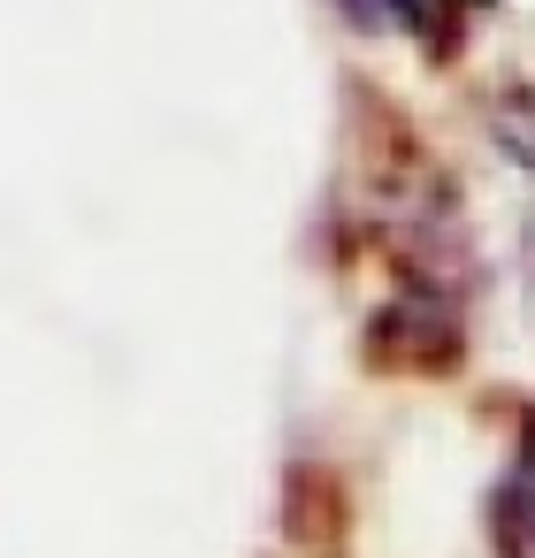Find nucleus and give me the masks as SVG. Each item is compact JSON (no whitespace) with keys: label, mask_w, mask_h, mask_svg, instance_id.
I'll return each mask as SVG.
<instances>
[{"label":"nucleus","mask_w":535,"mask_h":558,"mask_svg":"<svg viewBox=\"0 0 535 558\" xmlns=\"http://www.w3.org/2000/svg\"><path fill=\"white\" fill-rule=\"evenodd\" d=\"M474 0H337V16L367 39H398V47H451V32L466 24Z\"/></svg>","instance_id":"nucleus-1"},{"label":"nucleus","mask_w":535,"mask_h":558,"mask_svg":"<svg viewBox=\"0 0 535 558\" xmlns=\"http://www.w3.org/2000/svg\"><path fill=\"white\" fill-rule=\"evenodd\" d=\"M489 520H497V558H535V428H527V444L512 451V466L497 474Z\"/></svg>","instance_id":"nucleus-2"},{"label":"nucleus","mask_w":535,"mask_h":558,"mask_svg":"<svg viewBox=\"0 0 535 558\" xmlns=\"http://www.w3.org/2000/svg\"><path fill=\"white\" fill-rule=\"evenodd\" d=\"M497 138H504L512 161L535 177V85H512V93L497 100Z\"/></svg>","instance_id":"nucleus-3"}]
</instances>
